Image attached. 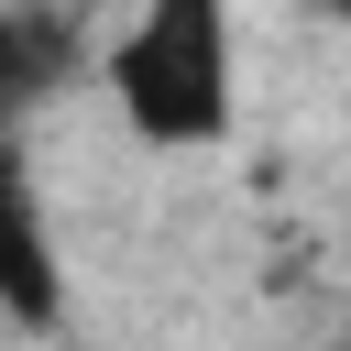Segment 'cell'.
<instances>
[{"mask_svg": "<svg viewBox=\"0 0 351 351\" xmlns=\"http://www.w3.org/2000/svg\"><path fill=\"white\" fill-rule=\"evenodd\" d=\"M0 329H66V263L22 132H0Z\"/></svg>", "mask_w": 351, "mask_h": 351, "instance_id": "obj_2", "label": "cell"}, {"mask_svg": "<svg viewBox=\"0 0 351 351\" xmlns=\"http://www.w3.org/2000/svg\"><path fill=\"white\" fill-rule=\"evenodd\" d=\"M55 77H66V33L0 0V132H22V121H33V99H44Z\"/></svg>", "mask_w": 351, "mask_h": 351, "instance_id": "obj_3", "label": "cell"}, {"mask_svg": "<svg viewBox=\"0 0 351 351\" xmlns=\"http://www.w3.org/2000/svg\"><path fill=\"white\" fill-rule=\"evenodd\" d=\"M110 99L132 121V143L154 154H208L230 143V0H143L110 44Z\"/></svg>", "mask_w": 351, "mask_h": 351, "instance_id": "obj_1", "label": "cell"}, {"mask_svg": "<svg viewBox=\"0 0 351 351\" xmlns=\"http://www.w3.org/2000/svg\"><path fill=\"white\" fill-rule=\"evenodd\" d=\"M307 11H329V22H351V0H307Z\"/></svg>", "mask_w": 351, "mask_h": 351, "instance_id": "obj_4", "label": "cell"}]
</instances>
